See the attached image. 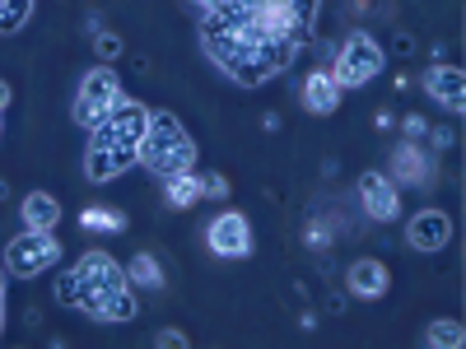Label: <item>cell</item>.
Here are the masks:
<instances>
[{"instance_id":"17","label":"cell","mask_w":466,"mask_h":349,"mask_svg":"<svg viewBox=\"0 0 466 349\" xmlns=\"http://www.w3.org/2000/svg\"><path fill=\"white\" fill-rule=\"evenodd\" d=\"M164 201L173 210H191L201 201V177L197 173H177V177H164Z\"/></svg>"},{"instance_id":"18","label":"cell","mask_w":466,"mask_h":349,"mask_svg":"<svg viewBox=\"0 0 466 349\" xmlns=\"http://www.w3.org/2000/svg\"><path fill=\"white\" fill-rule=\"evenodd\" d=\"M420 344H430V349H461L466 344V326L452 322V317H439V322L424 326V340Z\"/></svg>"},{"instance_id":"2","label":"cell","mask_w":466,"mask_h":349,"mask_svg":"<svg viewBox=\"0 0 466 349\" xmlns=\"http://www.w3.org/2000/svg\"><path fill=\"white\" fill-rule=\"evenodd\" d=\"M56 298L94 322H136L140 317L136 284L127 280V265L112 261V252H98V247L85 252L56 280Z\"/></svg>"},{"instance_id":"15","label":"cell","mask_w":466,"mask_h":349,"mask_svg":"<svg viewBox=\"0 0 466 349\" xmlns=\"http://www.w3.org/2000/svg\"><path fill=\"white\" fill-rule=\"evenodd\" d=\"M19 214H24V228H56L61 224V201L52 196V191H28Z\"/></svg>"},{"instance_id":"7","label":"cell","mask_w":466,"mask_h":349,"mask_svg":"<svg viewBox=\"0 0 466 349\" xmlns=\"http://www.w3.org/2000/svg\"><path fill=\"white\" fill-rule=\"evenodd\" d=\"M61 261V243L52 228H24L5 243V270L10 280H37Z\"/></svg>"},{"instance_id":"10","label":"cell","mask_w":466,"mask_h":349,"mask_svg":"<svg viewBox=\"0 0 466 349\" xmlns=\"http://www.w3.org/2000/svg\"><path fill=\"white\" fill-rule=\"evenodd\" d=\"M420 85H424V94H430L439 107H448L452 116H457V112H466V75H461V65L434 61L430 70L420 75Z\"/></svg>"},{"instance_id":"13","label":"cell","mask_w":466,"mask_h":349,"mask_svg":"<svg viewBox=\"0 0 466 349\" xmlns=\"http://www.w3.org/2000/svg\"><path fill=\"white\" fill-rule=\"evenodd\" d=\"M345 284L355 298H382L387 289H392V270H387L378 256H360L355 265L345 270Z\"/></svg>"},{"instance_id":"22","label":"cell","mask_w":466,"mask_h":349,"mask_svg":"<svg viewBox=\"0 0 466 349\" xmlns=\"http://www.w3.org/2000/svg\"><path fill=\"white\" fill-rule=\"evenodd\" d=\"M228 196V177L224 173H206L201 177V201H224Z\"/></svg>"},{"instance_id":"27","label":"cell","mask_w":466,"mask_h":349,"mask_svg":"<svg viewBox=\"0 0 466 349\" xmlns=\"http://www.w3.org/2000/svg\"><path fill=\"white\" fill-rule=\"evenodd\" d=\"M10 98H15V89H10V80H0V112L10 107Z\"/></svg>"},{"instance_id":"1","label":"cell","mask_w":466,"mask_h":349,"mask_svg":"<svg viewBox=\"0 0 466 349\" xmlns=\"http://www.w3.org/2000/svg\"><path fill=\"white\" fill-rule=\"evenodd\" d=\"M322 0H219L201 15V47L224 80L261 89L313 47Z\"/></svg>"},{"instance_id":"12","label":"cell","mask_w":466,"mask_h":349,"mask_svg":"<svg viewBox=\"0 0 466 349\" xmlns=\"http://www.w3.org/2000/svg\"><path fill=\"white\" fill-rule=\"evenodd\" d=\"M387 177L397 186H434V154L415 140H401L392 149V173Z\"/></svg>"},{"instance_id":"16","label":"cell","mask_w":466,"mask_h":349,"mask_svg":"<svg viewBox=\"0 0 466 349\" xmlns=\"http://www.w3.org/2000/svg\"><path fill=\"white\" fill-rule=\"evenodd\" d=\"M127 280H131L136 289H149V294H159V289L168 284L159 256H149V252H136V256L127 261Z\"/></svg>"},{"instance_id":"29","label":"cell","mask_w":466,"mask_h":349,"mask_svg":"<svg viewBox=\"0 0 466 349\" xmlns=\"http://www.w3.org/2000/svg\"><path fill=\"white\" fill-rule=\"evenodd\" d=\"M10 196V186H5V177H0V201H5Z\"/></svg>"},{"instance_id":"26","label":"cell","mask_w":466,"mask_h":349,"mask_svg":"<svg viewBox=\"0 0 466 349\" xmlns=\"http://www.w3.org/2000/svg\"><path fill=\"white\" fill-rule=\"evenodd\" d=\"M430 140H434V149H448V145H452V131H448V126H434Z\"/></svg>"},{"instance_id":"24","label":"cell","mask_w":466,"mask_h":349,"mask_svg":"<svg viewBox=\"0 0 466 349\" xmlns=\"http://www.w3.org/2000/svg\"><path fill=\"white\" fill-rule=\"evenodd\" d=\"M154 344H159V349H182V344H191V340H187L177 326H164L159 335H154Z\"/></svg>"},{"instance_id":"8","label":"cell","mask_w":466,"mask_h":349,"mask_svg":"<svg viewBox=\"0 0 466 349\" xmlns=\"http://www.w3.org/2000/svg\"><path fill=\"white\" fill-rule=\"evenodd\" d=\"M206 247L219 256V261H248L257 252L252 243V219L238 214V210H219L210 224H206Z\"/></svg>"},{"instance_id":"3","label":"cell","mask_w":466,"mask_h":349,"mask_svg":"<svg viewBox=\"0 0 466 349\" xmlns=\"http://www.w3.org/2000/svg\"><path fill=\"white\" fill-rule=\"evenodd\" d=\"M149 126V107L136 98H122L103 122L89 131V149H85V177L94 186L116 182L122 173H131L140 164V135Z\"/></svg>"},{"instance_id":"14","label":"cell","mask_w":466,"mask_h":349,"mask_svg":"<svg viewBox=\"0 0 466 349\" xmlns=\"http://www.w3.org/2000/svg\"><path fill=\"white\" fill-rule=\"evenodd\" d=\"M340 98H345V89L331 80L327 65H318V70L303 80V107L313 112V116H331V112L340 107Z\"/></svg>"},{"instance_id":"6","label":"cell","mask_w":466,"mask_h":349,"mask_svg":"<svg viewBox=\"0 0 466 349\" xmlns=\"http://www.w3.org/2000/svg\"><path fill=\"white\" fill-rule=\"evenodd\" d=\"M382 65H387L382 43H378L369 28H360V33H350L345 43H340L331 80H336L340 89H364V85H373L378 75H382Z\"/></svg>"},{"instance_id":"25","label":"cell","mask_w":466,"mask_h":349,"mask_svg":"<svg viewBox=\"0 0 466 349\" xmlns=\"http://www.w3.org/2000/svg\"><path fill=\"white\" fill-rule=\"evenodd\" d=\"M5 294H10V270L0 265V335H5Z\"/></svg>"},{"instance_id":"20","label":"cell","mask_w":466,"mask_h":349,"mask_svg":"<svg viewBox=\"0 0 466 349\" xmlns=\"http://www.w3.org/2000/svg\"><path fill=\"white\" fill-rule=\"evenodd\" d=\"M80 224H85L89 233H122V228H127V214H122V210H107V205H89V210L80 214Z\"/></svg>"},{"instance_id":"9","label":"cell","mask_w":466,"mask_h":349,"mask_svg":"<svg viewBox=\"0 0 466 349\" xmlns=\"http://www.w3.org/2000/svg\"><path fill=\"white\" fill-rule=\"evenodd\" d=\"M355 191H360V205H364L369 219H378V224H397L401 219V191H397V182L387 173H378V168L360 173Z\"/></svg>"},{"instance_id":"19","label":"cell","mask_w":466,"mask_h":349,"mask_svg":"<svg viewBox=\"0 0 466 349\" xmlns=\"http://www.w3.org/2000/svg\"><path fill=\"white\" fill-rule=\"evenodd\" d=\"M33 5H37V0H0V37L24 33L28 19H33Z\"/></svg>"},{"instance_id":"11","label":"cell","mask_w":466,"mask_h":349,"mask_svg":"<svg viewBox=\"0 0 466 349\" xmlns=\"http://www.w3.org/2000/svg\"><path fill=\"white\" fill-rule=\"evenodd\" d=\"M452 219H448V210H420V214H410V224H406V247L410 252H443L448 243H452Z\"/></svg>"},{"instance_id":"23","label":"cell","mask_w":466,"mask_h":349,"mask_svg":"<svg viewBox=\"0 0 466 349\" xmlns=\"http://www.w3.org/2000/svg\"><path fill=\"white\" fill-rule=\"evenodd\" d=\"M401 131H406V140H424V135H430V122H424L420 112H406L401 116Z\"/></svg>"},{"instance_id":"5","label":"cell","mask_w":466,"mask_h":349,"mask_svg":"<svg viewBox=\"0 0 466 349\" xmlns=\"http://www.w3.org/2000/svg\"><path fill=\"white\" fill-rule=\"evenodd\" d=\"M122 98H127V94H122V75H116V65H103V61L89 65L85 80H80V89H75V107H70L75 126L94 131Z\"/></svg>"},{"instance_id":"21","label":"cell","mask_w":466,"mask_h":349,"mask_svg":"<svg viewBox=\"0 0 466 349\" xmlns=\"http://www.w3.org/2000/svg\"><path fill=\"white\" fill-rule=\"evenodd\" d=\"M94 52H98V61H103V65H112L116 56H122V37L107 33V28H98V33H94Z\"/></svg>"},{"instance_id":"28","label":"cell","mask_w":466,"mask_h":349,"mask_svg":"<svg viewBox=\"0 0 466 349\" xmlns=\"http://www.w3.org/2000/svg\"><path fill=\"white\" fill-rule=\"evenodd\" d=\"M191 5H197V15H206V10H215L219 0H191Z\"/></svg>"},{"instance_id":"30","label":"cell","mask_w":466,"mask_h":349,"mask_svg":"<svg viewBox=\"0 0 466 349\" xmlns=\"http://www.w3.org/2000/svg\"><path fill=\"white\" fill-rule=\"evenodd\" d=\"M0 135H5V112H0Z\"/></svg>"},{"instance_id":"4","label":"cell","mask_w":466,"mask_h":349,"mask_svg":"<svg viewBox=\"0 0 466 349\" xmlns=\"http://www.w3.org/2000/svg\"><path fill=\"white\" fill-rule=\"evenodd\" d=\"M201 159L191 131L177 122V112H149V126L140 135V168H149L154 177H177L191 173Z\"/></svg>"}]
</instances>
